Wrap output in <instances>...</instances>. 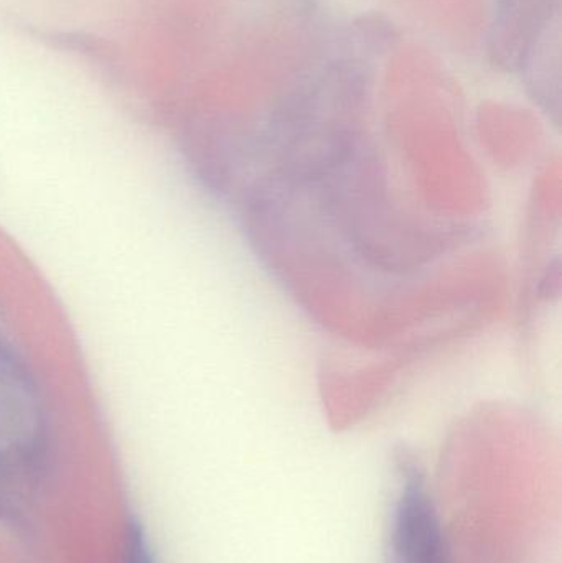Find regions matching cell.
Instances as JSON below:
<instances>
[{
    "label": "cell",
    "instance_id": "1",
    "mask_svg": "<svg viewBox=\"0 0 562 563\" xmlns=\"http://www.w3.org/2000/svg\"><path fill=\"white\" fill-rule=\"evenodd\" d=\"M388 563H451L441 522L418 473H405L392 515Z\"/></svg>",
    "mask_w": 562,
    "mask_h": 563
},
{
    "label": "cell",
    "instance_id": "2",
    "mask_svg": "<svg viewBox=\"0 0 562 563\" xmlns=\"http://www.w3.org/2000/svg\"><path fill=\"white\" fill-rule=\"evenodd\" d=\"M129 563H152L144 539L139 532H134L131 538V549H129Z\"/></svg>",
    "mask_w": 562,
    "mask_h": 563
}]
</instances>
